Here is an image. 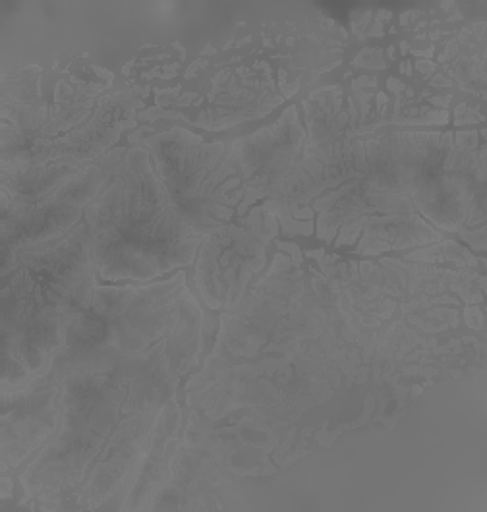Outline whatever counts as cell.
Masks as SVG:
<instances>
[{
  "label": "cell",
  "instance_id": "5b68a950",
  "mask_svg": "<svg viewBox=\"0 0 487 512\" xmlns=\"http://www.w3.org/2000/svg\"><path fill=\"white\" fill-rule=\"evenodd\" d=\"M55 379L43 375L22 387L16 399L4 395L2 414V443L4 455L18 464L22 458L37 449L62 422V400L58 397Z\"/></svg>",
  "mask_w": 487,
  "mask_h": 512
},
{
  "label": "cell",
  "instance_id": "7a4b0ae2",
  "mask_svg": "<svg viewBox=\"0 0 487 512\" xmlns=\"http://www.w3.org/2000/svg\"><path fill=\"white\" fill-rule=\"evenodd\" d=\"M101 167L29 163L4 176V254L57 242L74 232L89 205L109 182Z\"/></svg>",
  "mask_w": 487,
  "mask_h": 512
},
{
  "label": "cell",
  "instance_id": "277c9868",
  "mask_svg": "<svg viewBox=\"0 0 487 512\" xmlns=\"http://www.w3.org/2000/svg\"><path fill=\"white\" fill-rule=\"evenodd\" d=\"M265 254L240 228L211 230L201 246L198 286L211 308L236 306L250 277L263 267Z\"/></svg>",
  "mask_w": 487,
  "mask_h": 512
},
{
  "label": "cell",
  "instance_id": "8992f818",
  "mask_svg": "<svg viewBox=\"0 0 487 512\" xmlns=\"http://www.w3.org/2000/svg\"><path fill=\"white\" fill-rule=\"evenodd\" d=\"M302 140L304 130L298 124L296 111L290 109L273 128L236 143V167L250 188H258L261 192L279 188L300 153Z\"/></svg>",
  "mask_w": 487,
  "mask_h": 512
},
{
  "label": "cell",
  "instance_id": "3957f363",
  "mask_svg": "<svg viewBox=\"0 0 487 512\" xmlns=\"http://www.w3.org/2000/svg\"><path fill=\"white\" fill-rule=\"evenodd\" d=\"M149 147L153 169L190 228L203 236L223 227L238 200L227 192L240 184L234 155H225L223 143L203 145L188 132H174L151 140Z\"/></svg>",
  "mask_w": 487,
  "mask_h": 512
},
{
  "label": "cell",
  "instance_id": "6da1fadb",
  "mask_svg": "<svg viewBox=\"0 0 487 512\" xmlns=\"http://www.w3.org/2000/svg\"><path fill=\"white\" fill-rule=\"evenodd\" d=\"M86 211L87 254L107 281H149L194 261L201 236L172 205L145 149L109 171Z\"/></svg>",
  "mask_w": 487,
  "mask_h": 512
}]
</instances>
